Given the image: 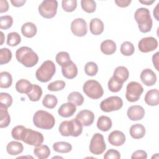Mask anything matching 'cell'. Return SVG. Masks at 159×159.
Segmentation results:
<instances>
[{
	"label": "cell",
	"instance_id": "obj_1",
	"mask_svg": "<svg viewBox=\"0 0 159 159\" xmlns=\"http://www.w3.org/2000/svg\"><path fill=\"white\" fill-rule=\"evenodd\" d=\"M11 135L14 139L22 140L25 143L34 147L41 145L44 140L42 133L26 128L23 125L14 127L11 131Z\"/></svg>",
	"mask_w": 159,
	"mask_h": 159
},
{
	"label": "cell",
	"instance_id": "obj_2",
	"mask_svg": "<svg viewBox=\"0 0 159 159\" xmlns=\"http://www.w3.org/2000/svg\"><path fill=\"white\" fill-rule=\"evenodd\" d=\"M16 58L19 63L27 68L34 66L39 61L37 54L28 47L19 48L16 52Z\"/></svg>",
	"mask_w": 159,
	"mask_h": 159
},
{
	"label": "cell",
	"instance_id": "obj_3",
	"mask_svg": "<svg viewBox=\"0 0 159 159\" xmlns=\"http://www.w3.org/2000/svg\"><path fill=\"white\" fill-rule=\"evenodd\" d=\"M58 131L62 136L76 137L81 134L83 125L76 118L70 120H64L60 124Z\"/></svg>",
	"mask_w": 159,
	"mask_h": 159
},
{
	"label": "cell",
	"instance_id": "obj_4",
	"mask_svg": "<svg viewBox=\"0 0 159 159\" xmlns=\"http://www.w3.org/2000/svg\"><path fill=\"white\" fill-rule=\"evenodd\" d=\"M134 18L141 32L147 33L151 30L153 21L150 16V11L148 9L145 7L137 9L134 13Z\"/></svg>",
	"mask_w": 159,
	"mask_h": 159
},
{
	"label": "cell",
	"instance_id": "obj_5",
	"mask_svg": "<svg viewBox=\"0 0 159 159\" xmlns=\"http://www.w3.org/2000/svg\"><path fill=\"white\" fill-rule=\"evenodd\" d=\"M33 122L35 126L39 129L49 130L54 127L55 119L53 116L47 111L39 110L33 116Z\"/></svg>",
	"mask_w": 159,
	"mask_h": 159
},
{
	"label": "cell",
	"instance_id": "obj_6",
	"mask_svg": "<svg viewBox=\"0 0 159 159\" xmlns=\"http://www.w3.org/2000/svg\"><path fill=\"white\" fill-rule=\"evenodd\" d=\"M55 65L51 60H46L41 65L35 72L37 80L42 83L49 81L55 73Z\"/></svg>",
	"mask_w": 159,
	"mask_h": 159
},
{
	"label": "cell",
	"instance_id": "obj_7",
	"mask_svg": "<svg viewBox=\"0 0 159 159\" xmlns=\"http://www.w3.org/2000/svg\"><path fill=\"white\" fill-rule=\"evenodd\" d=\"M84 94L93 99L101 98L104 94V90L101 84L96 80H89L86 81L83 86Z\"/></svg>",
	"mask_w": 159,
	"mask_h": 159
},
{
	"label": "cell",
	"instance_id": "obj_8",
	"mask_svg": "<svg viewBox=\"0 0 159 159\" xmlns=\"http://www.w3.org/2000/svg\"><path fill=\"white\" fill-rule=\"evenodd\" d=\"M58 2L56 0H44L39 6L40 15L45 19H52L57 14Z\"/></svg>",
	"mask_w": 159,
	"mask_h": 159
},
{
	"label": "cell",
	"instance_id": "obj_9",
	"mask_svg": "<svg viewBox=\"0 0 159 159\" xmlns=\"http://www.w3.org/2000/svg\"><path fill=\"white\" fill-rule=\"evenodd\" d=\"M122 106L123 101L121 98L117 96H110L102 101L100 103L101 111L105 112L118 111L122 108Z\"/></svg>",
	"mask_w": 159,
	"mask_h": 159
},
{
	"label": "cell",
	"instance_id": "obj_10",
	"mask_svg": "<svg viewBox=\"0 0 159 159\" xmlns=\"http://www.w3.org/2000/svg\"><path fill=\"white\" fill-rule=\"evenodd\" d=\"M143 91L142 86L138 82L131 81L127 85L125 98L130 102L137 101Z\"/></svg>",
	"mask_w": 159,
	"mask_h": 159
},
{
	"label": "cell",
	"instance_id": "obj_11",
	"mask_svg": "<svg viewBox=\"0 0 159 159\" xmlns=\"http://www.w3.org/2000/svg\"><path fill=\"white\" fill-rule=\"evenodd\" d=\"M106 148V145L104 142L103 135L100 133H96L92 137L89 149L91 153L94 155L102 154Z\"/></svg>",
	"mask_w": 159,
	"mask_h": 159
},
{
	"label": "cell",
	"instance_id": "obj_12",
	"mask_svg": "<svg viewBox=\"0 0 159 159\" xmlns=\"http://www.w3.org/2000/svg\"><path fill=\"white\" fill-rule=\"evenodd\" d=\"M70 29L75 35L83 37L88 32L87 23L83 18H76L71 22Z\"/></svg>",
	"mask_w": 159,
	"mask_h": 159
},
{
	"label": "cell",
	"instance_id": "obj_13",
	"mask_svg": "<svg viewBox=\"0 0 159 159\" xmlns=\"http://www.w3.org/2000/svg\"><path fill=\"white\" fill-rule=\"evenodd\" d=\"M158 41L153 37L142 38L138 43L139 50L142 53H148L155 50L158 47Z\"/></svg>",
	"mask_w": 159,
	"mask_h": 159
},
{
	"label": "cell",
	"instance_id": "obj_14",
	"mask_svg": "<svg viewBox=\"0 0 159 159\" xmlns=\"http://www.w3.org/2000/svg\"><path fill=\"white\" fill-rule=\"evenodd\" d=\"M142 82L147 86H151L157 82V77L154 71L150 68L143 70L140 75Z\"/></svg>",
	"mask_w": 159,
	"mask_h": 159
},
{
	"label": "cell",
	"instance_id": "obj_15",
	"mask_svg": "<svg viewBox=\"0 0 159 159\" xmlns=\"http://www.w3.org/2000/svg\"><path fill=\"white\" fill-rule=\"evenodd\" d=\"M76 118L81 123L83 126H89L91 125L94 120V113L88 109H84L80 111Z\"/></svg>",
	"mask_w": 159,
	"mask_h": 159
},
{
	"label": "cell",
	"instance_id": "obj_16",
	"mask_svg": "<svg viewBox=\"0 0 159 159\" xmlns=\"http://www.w3.org/2000/svg\"><path fill=\"white\" fill-rule=\"evenodd\" d=\"M127 115L129 119L131 120H139L144 117L145 110L141 106H132L127 109Z\"/></svg>",
	"mask_w": 159,
	"mask_h": 159
},
{
	"label": "cell",
	"instance_id": "obj_17",
	"mask_svg": "<svg viewBox=\"0 0 159 159\" xmlns=\"http://www.w3.org/2000/svg\"><path fill=\"white\" fill-rule=\"evenodd\" d=\"M108 141L112 145L121 146L125 142V135L120 130H114L109 135Z\"/></svg>",
	"mask_w": 159,
	"mask_h": 159
},
{
	"label": "cell",
	"instance_id": "obj_18",
	"mask_svg": "<svg viewBox=\"0 0 159 159\" xmlns=\"http://www.w3.org/2000/svg\"><path fill=\"white\" fill-rule=\"evenodd\" d=\"M76 111V106L71 102L63 103L58 108V113L62 117H70L72 116Z\"/></svg>",
	"mask_w": 159,
	"mask_h": 159
},
{
	"label": "cell",
	"instance_id": "obj_19",
	"mask_svg": "<svg viewBox=\"0 0 159 159\" xmlns=\"http://www.w3.org/2000/svg\"><path fill=\"white\" fill-rule=\"evenodd\" d=\"M63 76L67 79H73L78 75V68L71 60L65 66H61Z\"/></svg>",
	"mask_w": 159,
	"mask_h": 159
},
{
	"label": "cell",
	"instance_id": "obj_20",
	"mask_svg": "<svg viewBox=\"0 0 159 159\" xmlns=\"http://www.w3.org/2000/svg\"><path fill=\"white\" fill-rule=\"evenodd\" d=\"M144 101L147 104L151 106H157L159 103V91L157 89L148 91L145 96Z\"/></svg>",
	"mask_w": 159,
	"mask_h": 159
},
{
	"label": "cell",
	"instance_id": "obj_21",
	"mask_svg": "<svg viewBox=\"0 0 159 159\" xmlns=\"http://www.w3.org/2000/svg\"><path fill=\"white\" fill-rule=\"evenodd\" d=\"M112 76L117 81L123 84L128 80L129 76V72L126 67L119 66L115 69Z\"/></svg>",
	"mask_w": 159,
	"mask_h": 159
},
{
	"label": "cell",
	"instance_id": "obj_22",
	"mask_svg": "<svg viewBox=\"0 0 159 159\" xmlns=\"http://www.w3.org/2000/svg\"><path fill=\"white\" fill-rule=\"evenodd\" d=\"M89 30L94 35L101 34L104 31V24L98 18H93L89 22Z\"/></svg>",
	"mask_w": 159,
	"mask_h": 159
},
{
	"label": "cell",
	"instance_id": "obj_23",
	"mask_svg": "<svg viewBox=\"0 0 159 159\" xmlns=\"http://www.w3.org/2000/svg\"><path fill=\"white\" fill-rule=\"evenodd\" d=\"M145 128L142 124H135L132 125L129 130L130 136L134 139H140L145 135Z\"/></svg>",
	"mask_w": 159,
	"mask_h": 159
},
{
	"label": "cell",
	"instance_id": "obj_24",
	"mask_svg": "<svg viewBox=\"0 0 159 159\" xmlns=\"http://www.w3.org/2000/svg\"><path fill=\"white\" fill-rule=\"evenodd\" d=\"M37 29L36 25L31 22H27L24 24L21 27V32L22 35L27 38L34 37L37 34Z\"/></svg>",
	"mask_w": 159,
	"mask_h": 159
},
{
	"label": "cell",
	"instance_id": "obj_25",
	"mask_svg": "<svg viewBox=\"0 0 159 159\" xmlns=\"http://www.w3.org/2000/svg\"><path fill=\"white\" fill-rule=\"evenodd\" d=\"M101 51L105 55H112L116 51V43L109 39L105 40L102 42L100 45Z\"/></svg>",
	"mask_w": 159,
	"mask_h": 159
},
{
	"label": "cell",
	"instance_id": "obj_26",
	"mask_svg": "<svg viewBox=\"0 0 159 159\" xmlns=\"http://www.w3.org/2000/svg\"><path fill=\"white\" fill-rule=\"evenodd\" d=\"M24 150L22 143L17 141H11L6 146V151L11 155H17L21 153Z\"/></svg>",
	"mask_w": 159,
	"mask_h": 159
},
{
	"label": "cell",
	"instance_id": "obj_27",
	"mask_svg": "<svg viewBox=\"0 0 159 159\" xmlns=\"http://www.w3.org/2000/svg\"><path fill=\"white\" fill-rule=\"evenodd\" d=\"M33 84L25 79H21L16 83V91L21 94H27L32 89Z\"/></svg>",
	"mask_w": 159,
	"mask_h": 159
},
{
	"label": "cell",
	"instance_id": "obj_28",
	"mask_svg": "<svg viewBox=\"0 0 159 159\" xmlns=\"http://www.w3.org/2000/svg\"><path fill=\"white\" fill-rule=\"evenodd\" d=\"M11 122V117L7 111V107L0 104V127H7Z\"/></svg>",
	"mask_w": 159,
	"mask_h": 159
},
{
	"label": "cell",
	"instance_id": "obj_29",
	"mask_svg": "<svg viewBox=\"0 0 159 159\" xmlns=\"http://www.w3.org/2000/svg\"><path fill=\"white\" fill-rule=\"evenodd\" d=\"M111 119L106 116H100L97 121V127L101 131H108L112 127Z\"/></svg>",
	"mask_w": 159,
	"mask_h": 159
},
{
	"label": "cell",
	"instance_id": "obj_30",
	"mask_svg": "<svg viewBox=\"0 0 159 159\" xmlns=\"http://www.w3.org/2000/svg\"><path fill=\"white\" fill-rule=\"evenodd\" d=\"M34 153L39 159H45L50 155V150L47 145H41L34 148Z\"/></svg>",
	"mask_w": 159,
	"mask_h": 159
},
{
	"label": "cell",
	"instance_id": "obj_31",
	"mask_svg": "<svg viewBox=\"0 0 159 159\" xmlns=\"http://www.w3.org/2000/svg\"><path fill=\"white\" fill-rule=\"evenodd\" d=\"M30 101L35 102L38 101L42 97V88L37 84H33L31 90L27 94Z\"/></svg>",
	"mask_w": 159,
	"mask_h": 159
},
{
	"label": "cell",
	"instance_id": "obj_32",
	"mask_svg": "<svg viewBox=\"0 0 159 159\" xmlns=\"http://www.w3.org/2000/svg\"><path fill=\"white\" fill-rule=\"evenodd\" d=\"M53 149L56 152L66 153L72 150V146L68 142H57L53 144Z\"/></svg>",
	"mask_w": 159,
	"mask_h": 159
},
{
	"label": "cell",
	"instance_id": "obj_33",
	"mask_svg": "<svg viewBox=\"0 0 159 159\" xmlns=\"http://www.w3.org/2000/svg\"><path fill=\"white\" fill-rule=\"evenodd\" d=\"M68 102L74 104L75 106H81L84 102V97L78 91H73L70 93L67 97Z\"/></svg>",
	"mask_w": 159,
	"mask_h": 159
},
{
	"label": "cell",
	"instance_id": "obj_34",
	"mask_svg": "<svg viewBox=\"0 0 159 159\" xmlns=\"http://www.w3.org/2000/svg\"><path fill=\"white\" fill-rule=\"evenodd\" d=\"M12 83V78L9 72L2 71L0 73V87L1 88H8Z\"/></svg>",
	"mask_w": 159,
	"mask_h": 159
},
{
	"label": "cell",
	"instance_id": "obj_35",
	"mask_svg": "<svg viewBox=\"0 0 159 159\" xmlns=\"http://www.w3.org/2000/svg\"><path fill=\"white\" fill-rule=\"evenodd\" d=\"M58 103V99L54 95L47 94H46L43 100L42 104L44 107L48 109H53Z\"/></svg>",
	"mask_w": 159,
	"mask_h": 159
},
{
	"label": "cell",
	"instance_id": "obj_36",
	"mask_svg": "<svg viewBox=\"0 0 159 159\" xmlns=\"http://www.w3.org/2000/svg\"><path fill=\"white\" fill-rule=\"evenodd\" d=\"M21 42L20 35L16 32H12L7 34V45L11 47H15L19 45Z\"/></svg>",
	"mask_w": 159,
	"mask_h": 159
},
{
	"label": "cell",
	"instance_id": "obj_37",
	"mask_svg": "<svg viewBox=\"0 0 159 159\" xmlns=\"http://www.w3.org/2000/svg\"><path fill=\"white\" fill-rule=\"evenodd\" d=\"M55 60L59 65L63 66L68 64L71 61V58L68 52H60L57 54L55 57Z\"/></svg>",
	"mask_w": 159,
	"mask_h": 159
},
{
	"label": "cell",
	"instance_id": "obj_38",
	"mask_svg": "<svg viewBox=\"0 0 159 159\" xmlns=\"http://www.w3.org/2000/svg\"><path fill=\"white\" fill-rule=\"evenodd\" d=\"M120 51L124 56H130L134 53L135 48L131 42L125 41L121 44Z\"/></svg>",
	"mask_w": 159,
	"mask_h": 159
},
{
	"label": "cell",
	"instance_id": "obj_39",
	"mask_svg": "<svg viewBox=\"0 0 159 159\" xmlns=\"http://www.w3.org/2000/svg\"><path fill=\"white\" fill-rule=\"evenodd\" d=\"M81 6L83 10L88 13H93L96 8V3L93 0H81Z\"/></svg>",
	"mask_w": 159,
	"mask_h": 159
},
{
	"label": "cell",
	"instance_id": "obj_40",
	"mask_svg": "<svg viewBox=\"0 0 159 159\" xmlns=\"http://www.w3.org/2000/svg\"><path fill=\"white\" fill-rule=\"evenodd\" d=\"M12 58V52L7 48H2L0 49V65H4L9 63Z\"/></svg>",
	"mask_w": 159,
	"mask_h": 159
},
{
	"label": "cell",
	"instance_id": "obj_41",
	"mask_svg": "<svg viewBox=\"0 0 159 159\" xmlns=\"http://www.w3.org/2000/svg\"><path fill=\"white\" fill-rule=\"evenodd\" d=\"M98 71V66L97 64L93 61L88 62L84 66L85 73L91 76H95Z\"/></svg>",
	"mask_w": 159,
	"mask_h": 159
},
{
	"label": "cell",
	"instance_id": "obj_42",
	"mask_svg": "<svg viewBox=\"0 0 159 159\" xmlns=\"http://www.w3.org/2000/svg\"><path fill=\"white\" fill-rule=\"evenodd\" d=\"M63 9L68 12L74 11L77 7L76 0H63L61 2Z\"/></svg>",
	"mask_w": 159,
	"mask_h": 159
},
{
	"label": "cell",
	"instance_id": "obj_43",
	"mask_svg": "<svg viewBox=\"0 0 159 159\" xmlns=\"http://www.w3.org/2000/svg\"><path fill=\"white\" fill-rule=\"evenodd\" d=\"M107 86L110 91L113 93H117L122 89L123 84L119 82L113 76H112L108 81Z\"/></svg>",
	"mask_w": 159,
	"mask_h": 159
},
{
	"label": "cell",
	"instance_id": "obj_44",
	"mask_svg": "<svg viewBox=\"0 0 159 159\" xmlns=\"http://www.w3.org/2000/svg\"><path fill=\"white\" fill-rule=\"evenodd\" d=\"M13 19L11 16H2L0 17V28L1 29H8L12 25Z\"/></svg>",
	"mask_w": 159,
	"mask_h": 159
},
{
	"label": "cell",
	"instance_id": "obj_45",
	"mask_svg": "<svg viewBox=\"0 0 159 159\" xmlns=\"http://www.w3.org/2000/svg\"><path fill=\"white\" fill-rule=\"evenodd\" d=\"M65 82L62 80H57L48 84V90L51 91H58L62 90L65 87Z\"/></svg>",
	"mask_w": 159,
	"mask_h": 159
},
{
	"label": "cell",
	"instance_id": "obj_46",
	"mask_svg": "<svg viewBox=\"0 0 159 159\" xmlns=\"http://www.w3.org/2000/svg\"><path fill=\"white\" fill-rule=\"evenodd\" d=\"M0 104H3L6 107H9L12 104V96L7 93H0Z\"/></svg>",
	"mask_w": 159,
	"mask_h": 159
},
{
	"label": "cell",
	"instance_id": "obj_47",
	"mask_svg": "<svg viewBox=\"0 0 159 159\" xmlns=\"http://www.w3.org/2000/svg\"><path fill=\"white\" fill-rule=\"evenodd\" d=\"M104 158L106 159H119L120 158V154L119 151L114 149L108 150L104 155Z\"/></svg>",
	"mask_w": 159,
	"mask_h": 159
},
{
	"label": "cell",
	"instance_id": "obj_48",
	"mask_svg": "<svg viewBox=\"0 0 159 159\" xmlns=\"http://www.w3.org/2000/svg\"><path fill=\"white\" fill-rule=\"evenodd\" d=\"M147 158V152L144 150H136L134 152L131 156L132 159H135V158H143V159H146Z\"/></svg>",
	"mask_w": 159,
	"mask_h": 159
},
{
	"label": "cell",
	"instance_id": "obj_49",
	"mask_svg": "<svg viewBox=\"0 0 159 159\" xmlns=\"http://www.w3.org/2000/svg\"><path fill=\"white\" fill-rule=\"evenodd\" d=\"M9 9V3L6 0H0V12H6Z\"/></svg>",
	"mask_w": 159,
	"mask_h": 159
},
{
	"label": "cell",
	"instance_id": "obj_50",
	"mask_svg": "<svg viewBox=\"0 0 159 159\" xmlns=\"http://www.w3.org/2000/svg\"><path fill=\"white\" fill-rule=\"evenodd\" d=\"M131 0H115L116 5L120 7H126L131 3Z\"/></svg>",
	"mask_w": 159,
	"mask_h": 159
},
{
	"label": "cell",
	"instance_id": "obj_51",
	"mask_svg": "<svg viewBox=\"0 0 159 159\" xmlns=\"http://www.w3.org/2000/svg\"><path fill=\"white\" fill-rule=\"evenodd\" d=\"M158 54L159 53L157 52L152 56V62L157 71H158Z\"/></svg>",
	"mask_w": 159,
	"mask_h": 159
},
{
	"label": "cell",
	"instance_id": "obj_52",
	"mask_svg": "<svg viewBox=\"0 0 159 159\" xmlns=\"http://www.w3.org/2000/svg\"><path fill=\"white\" fill-rule=\"evenodd\" d=\"M26 1L25 0H11V4L17 7H21L24 6V4L25 3Z\"/></svg>",
	"mask_w": 159,
	"mask_h": 159
},
{
	"label": "cell",
	"instance_id": "obj_53",
	"mask_svg": "<svg viewBox=\"0 0 159 159\" xmlns=\"http://www.w3.org/2000/svg\"><path fill=\"white\" fill-rule=\"evenodd\" d=\"M158 6H159V3H158L157 4L156 7L153 9V16L157 21L159 20V18H158V16H159V14H158Z\"/></svg>",
	"mask_w": 159,
	"mask_h": 159
},
{
	"label": "cell",
	"instance_id": "obj_54",
	"mask_svg": "<svg viewBox=\"0 0 159 159\" xmlns=\"http://www.w3.org/2000/svg\"><path fill=\"white\" fill-rule=\"evenodd\" d=\"M155 1V0H145V1H139V2L143 4H145V5H151L152 4H153Z\"/></svg>",
	"mask_w": 159,
	"mask_h": 159
},
{
	"label": "cell",
	"instance_id": "obj_55",
	"mask_svg": "<svg viewBox=\"0 0 159 159\" xmlns=\"http://www.w3.org/2000/svg\"><path fill=\"white\" fill-rule=\"evenodd\" d=\"M0 33H1V41L0 45H2L4 39V34H3V32H1Z\"/></svg>",
	"mask_w": 159,
	"mask_h": 159
}]
</instances>
